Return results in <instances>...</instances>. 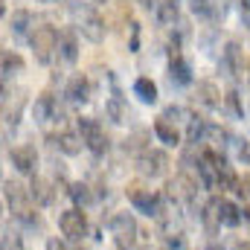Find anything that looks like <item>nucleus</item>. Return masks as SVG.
Returning <instances> with one entry per match:
<instances>
[{
  "label": "nucleus",
  "instance_id": "f257e3e1",
  "mask_svg": "<svg viewBox=\"0 0 250 250\" xmlns=\"http://www.w3.org/2000/svg\"><path fill=\"white\" fill-rule=\"evenodd\" d=\"M70 21L76 26V32H82V38H87L90 44H102L105 41V21L96 12L93 3H70Z\"/></svg>",
  "mask_w": 250,
  "mask_h": 250
},
{
  "label": "nucleus",
  "instance_id": "f03ea898",
  "mask_svg": "<svg viewBox=\"0 0 250 250\" xmlns=\"http://www.w3.org/2000/svg\"><path fill=\"white\" fill-rule=\"evenodd\" d=\"M3 198H6V207H9V212L18 218V221H23V224H29V227H35L38 224V212H35V201H32V192L23 187L21 181H3Z\"/></svg>",
  "mask_w": 250,
  "mask_h": 250
},
{
  "label": "nucleus",
  "instance_id": "7ed1b4c3",
  "mask_svg": "<svg viewBox=\"0 0 250 250\" xmlns=\"http://www.w3.org/2000/svg\"><path fill=\"white\" fill-rule=\"evenodd\" d=\"M125 195H128L131 207H134L137 212L148 215V218H160V215L166 212V195L151 192L143 181H131V184L125 187Z\"/></svg>",
  "mask_w": 250,
  "mask_h": 250
},
{
  "label": "nucleus",
  "instance_id": "20e7f679",
  "mask_svg": "<svg viewBox=\"0 0 250 250\" xmlns=\"http://www.w3.org/2000/svg\"><path fill=\"white\" fill-rule=\"evenodd\" d=\"M59 41H62V32H59L56 26H50V23L35 26V32L29 35V47H32V53H35V62L38 64L53 62V56H56V50H59Z\"/></svg>",
  "mask_w": 250,
  "mask_h": 250
},
{
  "label": "nucleus",
  "instance_id": "39448f33",
  "mask_svg": "<svg viewBox=\"0 0 250 250\" xmlns=\"http://www.w3.org/2000/svg\"><path fill=\"white\" fill-rule=\"evenodd\" d=\"M108 230H111V236H114L117 250H134L137 248L140 227H137V218H134L131 212H114L111 221H108Z\"/></svg>",
  "mask_w": 250,
  "mask_h": 250
},
{
  "label": "nucleus",
  "instance_id": "423d86ee",
  "mask_svg": "<svg viewBox=\"0 0 250 250\" xmlns=\"http://www.w3.org/2000/svg\"><path fill=\"white\" fill-rule=\"evenodd\" d=\"M76 131L82 134V140H84V148H87L90 154L102 157V154L111 148V140H108L105 128L96 123L93 117H79V120H76Z\"/></svg>",
  "mask_w": 250,
  "mask_h": 250
},
{
  "label": "nucleus",
  "instance_id": "0eeeda50",
  "mask_svg": "<svg viewBox=\"0 0 250 250\" xmlns=\"http://www.w3.org/2000/svg\"><path fill=\"white\" fill-rule=\"evenodd\" d=\"M195 189L198 184L189 178V172H178L175 178H169L166 181V189H163V195H166V201L169 204H192V198H195Z\"/></svg>",
  "mask_w": 250,
  "mask_h": 250
},
{
  "label": "nucleus",
  "instance_id": "6e6552de",
  "mask_svg": "<svg viewBox=\"0 0 250 250\" xmlns=\"http://www.w3.org/2000/svg\"><path fill=\"white\" fill-rule=\"evenodd\" d=\"M169 169V154L163 148H146L137 157V172L143 178H163Z\"/></svg>",
  "mask_w": 250,
  "mask_h": 250
},
{
  "label": "nucleus",
  "instance_id": "1a4fd4ad",
  "mask_svg": "<svg viewBox=\"0 0 250 250\" xmlns=\"http://www.w3.org/2000/svg\"><path fill=\"white\" fill-rule=\"evenodd\" d=\"M59 230L67 242H79L84 233H87V215L79 209V207H70L59 215Z\"/></svg>",
  "mask_w": 250,
  "mask_h": 250
},
{
  "label": "nucleus",
  "instance_id": "9d476101",
  "mask_svg": "<svg viewBox=\"0 0 250 250\" xmlns=\"http://www.w3.org/2000/svg\"><path fill=\"white\" fill-rule=\"evenodd\" d=\"M9 160H12V166H15L21 175H35V169H38V151H35V146H29V143L15 146V148L9 151Z\"/></svg>",
  "mask_w": 250,
  "mask_h": 250
},
{
  "label": "nucleus",
  "instance_id": "9b49d317",
  "mask_svg": "<svg viewBox=\"0 0 250 250\" xmlns=\"http://www.w3.org/2000/svg\"><path fill=\"white\" fill-rule=\"evenodd\" d=\"M195 102L204 105V108H209V111H215V108L224 105V96H221V90H218L215 82L204 79V82H198V87H195Z\"/></svg>",
  "mask_w": 250,
  "mask_h": 250
},
{
  "label": "nucleus",
  "instance_id": "f8f14e48",
  "mask_svg": "<svg viewBox=\"0 0 250 250\" xmlns=\"http://www.w3.org/2000/svg\"><path fill=\"white\" fill-rule=\"evenodd\" d=\"M56 117H62L56 96H53V93L35 96V102H32V120H35V123H50V120H56Z\"/></svg>",
  "mask_w": 250,
  "mask_h": 250
},
{
  "label": "nucleus",
  "instance_id": "ddd939ff",
  "mask_svg": "<svg viewBox=\"0 0 250 250\" xmlns=\"http://www.w3.org/2000/svg\"><path fill=\"white\" fill-rule=\"evenodd\" d=\"M64 96H67V102H73V105H84V102L90 99V82H87L82 73L70 76V79H67V87H64Z\"/></svg>",
  "mask_w": 250,
  "mask_h": 250
},
{
  "label": "nucleus",
  "instance_id": "4468645a",
  "mask_svg": "<svg viewBox=\"0 0 250 250\" xmlns=\"http://www.w3.org/2000/svg\"><path fill=\"white\" fill-rule=\"evenodd\" d=\"M201 224H204L207 236H215V233H218V227H221V198H218V195H212V198L204 204V209H201Z\"/></svg>",
  "mask_w": 250,
  "mask_h": 250
},
{
  "label": "nucleus",
  "instance_id": "2eb2a0df",
  "mask_svg": "<svg viewBox=\"0 0 250 250\" xmlns=\"http://www.w3.org/2000/svg\"><path fill=\"white\" fill-rule=\"evenodd\" d=\"M169 79L178 87H187L192 82V67H189V62L181 53H169Z\"/></svg>",
  "mask_w": 250,
  "mask_h": 250
},
{
  "label": "nucleus",
  "instance_id": "dca6fc26",
  "mask_svg": "<svg viewBox=\"0 0 250 250\" xmlns=\"http://www.w3.org/2000/svg\"><path fill=\"white\" fill-rule=\"evenodd\" d=\"M218 67H221V73H224L227 79H233V76L242 70V50H239L236 41H227V47L221 50V62H218Z\"/></svg>",
  "mask_w": 250,
  "mask_h": 250
},
{
  "label": "nucleus",
  "instance_id": "f3484780",
  "mask_svg": "<svg viewBox=\"0 0 250 250\" xmlns=\"http://www.w3.org/2000/svg\"><path fill=\"white\" fill-rule=\"evenodd\" d=\"M32 23H35V18H32L29 9H15L12 18H9V29L15 32V38H29V35L35 32Z\"/></svg>",
  "mask_w": 250,
  "mask_h": 250
},
{
  "label": "nucleus",
  "instance_id": "a211bd4d",
  "mask_svg": "<svg viewBox=\"0 0 250 250\" xmlns=\"http://www.w3.org/2000/svg\"><path fill=\"white\" fill-rule=\"evenodd\" d=\"M29 192H32V201H35V204H41V207H50V204L56 201V195H59L56 184H53V181H47V178H32Z\"/></svg>",
  "mask_w": 250,
  "mask_h": 250
},
{
  "label": "nucleus",
  "instance_id": "6ab92c4d",
  "mask_svg": "<svg viewBox=\"0 0 250 250\" xmlns=\"http://www.w3.org/2000/svg\"><path fill=\"white\" fill-rule=\"evenodd\" d=\"M154 137H157L163 146H169V148L181 146V131H178V125L169 123V120H163V117L154 120Z\"/></svg>",
  "mask_w": 250,
  "mask_h": 250
},
{
  "label": "nucleus",
  "instance_id": "aec40b11",
  "mask_svg": "<svg viewBox=\"0 0 250 250\" xmlns=\"http://www.w3.org/2000/svg\"><path fill=\"white\" fill-rule=\"evenodd\" d=\"M53 140H56V146L62 148L67 157H76V154H82V148H84V140H82L79 131H62V134H56Z\"/></svg>",
  "mask_w": 250,
  "mask_h": 250
},
{
  "label": "nucleus",
  "instance_id": "412c9836",
  "mask_svg": "<svg viewBox=\"0 0 250 250\" xmlns=\"http://www.w3.org/2000/svg\"><path fill=\"white\" fill-rule=\"evenodd\" d=\"M105 114H108V120L117 125H123L131 120V108H128V102H125L120 93H114L108 102H105Z\"/></svg>",
  "mask_w": 250,
  "mask_h": 250
},
{
  "label": "nucleus",
  "instance_id": "4be33fe9",
  "mask_svg": "<svg viewBox=\"0 0 250 250\" xmlns=\"http://www.w3.org/2000/svg\"><path fill=\"white\" fill-rule=\"evenodd\" d=\"M154 18L160 26H175L178 18H181V3L178 0H160L157 9H154Z\"/></svg>",
  "mask_w": 250,
  "mask_h": 250
},
{
  "label": "nucleus",
  "instance_id": "5701e85b",
  "mask_svg": "<svg viewBox=\"0 0 250 250\" xmlns=\"http://www.w3.org/2000/svg\"><path fill=\"white\" fill-rule=\"evenodd\" d=\"M134 96L143 102V105H154L157 102V84L148 79V76H140L134 82Z\"/></svg>",
  "mask_w": 250,
  "mask_h": 250
},
{
  "label": "nucleus",
  "instance_id": "b1692460",
  "mask_svg": "<svg viewBox=\"0 0 250 250\" xmlns=\"http://www.w3.org/2000/svg\"><path fill=\"white\" fill-rule=\"evenodd\" d=\"M59 56H62L67 64H76V59H79V41H76V32H73V29H64L62 32Z\"/></svg>",
  "mask_w": 250,
  "mask_h": 250
},
{
  "label": "nucleus",
  "instance_id": "393cba45",
  "mask_svg": "<svg viewBox=\"0 0 250 250\" xmlns=\"http://www.w3.org/2000/svg\"><path fill=\"white\" fill-rule=\"evenodd\" d=\"M242 221H245V212H242L233 201L221 198V224H224V227H239Z\"/></svg>",
  "mask_w": 250,
  "mask_h": 250
},
{
  "label": "nucleus",
  "instance_id": "a878e982",
  "mask_svg": "<svg viewBox=\"0 0 250 250\" xmlns=\"http://www.w3.org/2000/svg\"><path fill=\"white\" fill-rule=\"evenodd\" d=\"M224 108H227V111H230V117H236V120H239V117H245V105H242L239 90H233V87H230V90L224 93Z\"/></svg>",
  "mask_w": 250,
  "mask_h": 250
},
{
  "label": "nucleus",
  "instance_id": "bb28decb",
  "mask_svg": "<svg viewBox=\"0 0 250 250\" xmlns=\"http://www.w3.org/2000/svg\"><path fill=\"white\" fill-rule=\"evenodd\" d=\"M21 70H23V59H21L18 53L6 50V53H3V79H9V76H15V73H21Z\"/></svg>",
  "mask_w": 250,
  "mask_h": 250
},
{
  "label": "nucleus",
  "instance_id": "cd10ccee",
  "mask_svg": "<svg viewBox=\"0 0 250 250\" xmlns=\"http://www.w3.org/2000/svg\"><path fill=\"white\" fill-rule=\"evenodd\" d=\"M67 195H70V198L76 201V207H79V209L90 204V187H87V184H70Z\"/></svg>",
  "mask_w": 250,
  "mask_h": 250
},
{
  "label": "nucleus",
  "instance_id": "c85d7f7f",
  "mask_svg": "<svg viewBox=\"0 0 250 250\" xmlns=\"http://www.w3.org/2000/svg\"><path fill=\"white\" fill-rule=\"evenodd\" d=\"M143 140H146V131H137V134H131V137L125 140V151H131V154L137 151V157H140V154H143V151L148 148V146H146Z\"/></svg>",
  "mask_w": 250,
  "mask_h": 250
},
{
  "label": "nucleus",
  "instance_id": "c756f323",
  "mask_svg": "<svg viewBox=\"0 0 250 250\" xmlns=\"http://www.w3.org/2000/svg\"><path fill=\"white\" fill-rule=\"evenodd\" d=\"M192 12L201 18H212V0H192Z\"/></svg>",
  "mask_w": 250,
  "mask_h": 250
},
{
  "label": "nucleus",
  "instance_id": "7c9ffc66",
  "mask_svg": "<svg viewBox=\"0 0 250 250\" xmlns=\"http://www.w3.org/2000/svg\"><path fill=\"white\" fill-rule=\"evenodd\" d=\"M160 117H163V120H169V123H178V120H181V117H184V111H181V108H178V105H166V108H163V114H160Z\"/></svg>",
  "mask_w": 250,
  "mask_h": 250
},
{
  "label": "nucleus",
  "instance_id": "2f4dec72",
  "mask_svg": "<svg viewBox=\"0 0 250 250\" xmlns=\"http://www.w3.org/2000/svg\"><path fill=\"white\" fill-rule=\"evenodd\" d=\"M236 154L242 163H250V143L248 140H236Z\"/></svg>",
  "mask_w": 250,
  "mask_h": 250
},
{
  "label": "nucleus",
  "instance_id": "473e14b6",
  "mask_svg": "<svg viewBox=\"0 0 250 250\" xmlns=\"http://www.w3.org/2000/svg\"><path fill=\"white\" fill-rule=\"evenodd\" d=\"M236 9H239V15H242V21L250 26V0H236Z\"/></svg>",
  "mask_w": 250,
  "mask_h": 250
},
{
  "label": "nucleus",
  "instance_id": "72a5a7b5",
  "mask_svg": "<svg viewBox=\"0 0 250 250\" xmlns=\"http://www.w3.org/2000/svg\"><path fill=\"white\" fill-rule=\"evenodd\" d=\"M47 250H67V245L59 242V239H50V242H47Z\"/></svg>",
  "mask_w": 250,
  "mask_h": 250
},
{
  "label": "nucleus",
  "instance_id": "f704fd0d",
  "mask_svg": "<svg viewBox=\"0 0 250 250\" xmlns=\"http://www.w3.org/2000/svg\"><path fill=\"white\" fill-rule=\"evenodd\" d=\"M233 250H250V242H236V245H233Z\"/></svg>",
  "mask_w": 250,
  "mask_h": 250
},
{
  "label": "nucleus",
  "instance_id": "c9c22d12",
  "mask_svg": "<svg viewBox=\"0 0 250 250\" xmlns=\"http://www.w3.org/2000/svg\"><path fill=\"white\" fill-rule=\"evenodd\" d=\"M140 3H143V6H146V9H151V6H154V9H157V3H160V0H140Z\"/></svg>",
  "mask_w": 250,
  "mask_h": 250
},
{
  "label": "nucleus",
  "instance_id": "e433bc0d",
  "mask_svg": "<svg viewBox=\"0 0 250 250\" xmlns=\"http://www.w3.org/2000/svg\"><path fill=\"white\" fill-rule=\"evenodd\" d=\"M207 250H224V248H221L218 242H209V245H207Z\"/></svg>",
  "mask_w": 250,
  "mask_h": 250
},
{
  "label": "nucleus",
  "instance_id": "4c0bfd02",
  "mask_svg": "<svg viewBox=\"0 0 250 250\" xmlns=\"http://www.w3.org/2000/svg\"><path fill=\"white\" fill-rule=\"evenodd\" d=\"M242 212H245V221H250V207H245Z\"/></svg>",
  "mask_w": 250,
  "mask_h": 250
},
{
  "label": "nucleus",
  "instance_id": "58836bf2",
  "mask_svg": "<svg viewBox=\"0 0 250 250\" xmlns=\"http://www.w3.org/2000/svg\"><path fill=\"white\" fill-rule=\"evenodd\" d=\"M41 3H56V0H41Z\"/></svg>",
  "mask_w": 250,
  "mask_h": 250
},
{
  "label": "nucleus",
  "instance_id": "ea45409f",
  "mask_svg": "<svg viewBox=\"0 0 250 250\" xmlns=\"http://www.w3.org/2000/svg\"><path fill=\"white\" fill-rule=\"evenodd\" d=\"M96 3H108V0H96Z\"/></svg>",
  "mask_w": 250,
  "mask_h": 250
}]
</instances>
